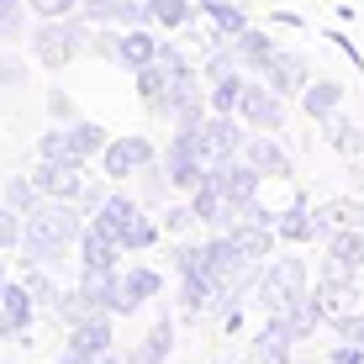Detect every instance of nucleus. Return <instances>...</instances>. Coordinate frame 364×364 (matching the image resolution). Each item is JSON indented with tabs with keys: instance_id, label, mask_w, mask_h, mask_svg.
Wrapping results in <instances>:
<instances>
[{
	"instance_id": "1",
	"label": "nucleus",
	"mask_w": 364,
	"mask_h": 364,
	"mask_svg": "<svg viewBox=\"0 0 364 364\" xmlns=\"http://www.w3.org/2000/svg\"><path fill=\"white\" fill-rule=\"evenodd\" d=\"M90 217L80 211V200H43L27 222H21V269H53L64 264V254L80 248Z\"/></svg>"
},
{
	"instance_id": "2",
	"label": "nucleus",
	"mask_w": 364,
	"mask_h": 364,
	"mask_svg": "<svg viewBox=\"0 0 364 364\" xmlns=\"http://www.w3.org/2000/svg\"><path fill=\"white\" fill-rule=\"evenodd\" d=\"M90 21L80 16V11H74V16H48V21H37V27L27 32V43H32V58L43 69H69L74 58L85 53V48H90Z\"/></svg>"
},
{
	"instance_id": "3",
	"label": "nucleus",
	"mask_w": 364,
	"mask_h": 364,
	"mask_svg": "<svg viewBox=\"0 0 364 364\" xmlns=\"http://www.w3.org/2000/svg\"><path fill=\"white\" fill-rule=\"evenodd\" d=\"M311 296V269L306 259H264V269H259V285H254V301L248 306H259L264 317H280V311H291L296 301Z\"/></svg>"
},
{
	"instance_id": "4",
	"label": "nucleus",
	"mask_w": 364,
	"mask_h": 364,
	"mask_svg": "<svg viewBox=\"0 0 364 364\" xmlns=\"http://www.w3.org/2000/svg\"><path fill=\"white\" fill-rule=\"evenodd\" d=\"M196 64H191V53H185L180 43H159V53H154V64H143L132 74V85H137V100L148 106V117H154L159 106H164V95L174 90L180 80H191Z\"/></svg>"
},
{
	"instance_id": "5",
	"label": "nucleus",
	"mask_w": 364,
	"mask_h": 364,
	"mask_svg": "<svg viewBox=\"0 0 364 364\" xmlns=\"http://www.w3.org/2000/svg\"><path fill=\"white\" fill-rule=\"evenodd\" d=\"M154 159H159V148H154L148 132H122V137H111L106 154H100V174H106L111 185H127L154 164Z\"/></svg>"
},
{
	"instance_id": "6",
	"label": "nucleus",
	"mask_w": 364,
	"mask_h": 364,
	"mask_svg": "<svg viewBox=\"0 0 364 364\" xmlns=\"http://www.w3.org/2000/svg\"><path fill=\"white\" fill-rule=\"evenodd\" d=\"M206 180L217 185V191L228 196L237 211H248V206L259 200V191H264V174L248 164L243 154H237V159H217V164H206Z\"/></svg>"
},
{
	"instance_id": "7",
	"label": "nucleus",
	"mask_w": 364,
	"mask_h": 364,
	"mask_svg": "<svg viewBox=\"0 0 364 364\" xmlns=\"http://www.w3.org/2000/svg\"><path fill=\"white\" fill-rule=\"evenodd\" d=\"M237 117H243L254 132H280L285 127V95L274 90L269 80H248L243 100H237Z\"/></svg>"
},
{
	"instance_id": "8",
	"label": "nucleus",
	"mask_w": 364,
	"mask_h": 364,
	"mask_svg": "<svg viewBox=\"0 0 364 364\" xmlns=\"http://www.w3.org/2000/svg\"><path fill=\"white\" fill-rule=\"evenodd\" d=\"M27 174L37 180V191H43L48 200H80L85 185H90L85 164H64V159H37Z\"/></svg>"
},
{
	"instance_id": "9",
	"label": "nucleus",
	"mask_w": 364,
	"mask_h": 364,
	"mask_svg": "<svg viewBox=\"0 0 364 364\" xmlns=\"http://www.w3.org/2000/svg\"><path fill=\"white\" fill-rule=\"evenodd\" d=\"M169 354H174V317L169 311H154V322L122 348L127 364H169Z\"/></svg>"
},
{
	"instance_id": "10",
	"label": "nucleus",
	"mask_w": 364,
	"mask_h": 364,
	"mask_svg": "<svg viewBox=\"0 0 364 364\" xmlns=\"http://www.w3.org/2000/svg\"><path fill=\"white\" fill-rule=\"evenodd\" d=\"M159 164H164V174H169V185H174V196H191L200 180H206V159L196 154L185 137H169L164 148H159Z\"/></svg>"
},
{
	"instance_id": "11",
	"label": "nucleus",
	"mask_w": 364,
	"mask_h": 364,
	"mask_svg": "<svg viewBox=\"0 0 364 364\" xmlns=\"http://www.w3.org/2000/svg\"><path fill=\"white\" fill-rule=\"evenodd\" d=\"M311 296H317L322 317H328V328L338 317H348V311H359V280H348V274L338 269H317V285H311Z\"/></svg>"
},
{
	"instance_id": "12",
	"label": "nucleus",
	"mask_w": 364,
	"mask_h": 364,
	"mask_svg": "<svg viewBox=\"0 0 364 364\" xmlns=\"http://www.w3.org/2000/svg\"><path fill=\"white\" fill-rule=\"evenodd\" d=\"M32 322H37V301L27 296L21 280H11L6 291H0V343H11V338H32Z\"/></svg>"
},
{
	"instance_id": "13",
	"label": "nucleus",
	"mask_w": 364,
	"mask_h": 364,
	"mask_svg": "<svg viewBox=\"0 0 364 364\" xmlns=\"http://www.w3.org/2000/svg\"><path fill=\"white\" fill-rule=\"evenodd\" d=\"M164 296V274L154 264H122V311L117 317H137L148 301Z\"/></svg>"
},
{
	"instance_id": "14",
	"label": "nucleus",
	"mask_w": 364,
	"mask_h": 364,
	"mask_svg": "<svg viewBox=\"0 0 364 364\" xmlns=\"http://www.w3.org/2000/svg\"><path fill=\"white\" fill-rule=\"evenodd\" d=\"M64 343L80 348V354H90V359L111 354V348H117V317H111V311H90L85 322H74L64 333Z\"/></svg>"
},
{
	"instance_id": "15",
	"label": "nucleus",
	"mask_w": 364,
	"mask_h": 364,
	"mask_svg": "<svg viewBox=\"0 0 364 364\" xmlns=\"http://www.w3.org/2000/svg\"><path fill=\"white\" fill-rule=\"evenodd\" d=\"M322 269H338V274H348V280H359L364 274V228L333 232L328 243H322Z\"/></svg>"
},
{
	"instance_id": "16",
	"label": "nucleus",
	"mask_w": 364,
	"mask_h": 364,
	"mask_svg": "<svg viewBox=\"0 0 364 364\" xmlns=\"http://www.w3.org/2000/svg\"><path fill=\"white\" fill-rule=\"evenodd\" d=\"M311 222H317V243H328V237L343 232V228H364V200L359 196L317 200V206H311Z\"/></svg>"
},
{
	"instance_id": "17",
	"label": "nucleus",
	"mask_w": 364,
	"mask_h": 364,
	"mask_svg": "<svg viewBox=\"0 0 364 364\" xmlns=\"http://www.w3.org/2000/svg\"><path fill=\"white\" fill-rule=\"evenodd\" d=\"M228 53H232V64L243 69V74H264V64L280 48H274V37L269 32H259V27H243L237 37H228Z\"/></svg>"
},
{
	"instance_id": "18",
	"label": "nucleus",
	"mask_w": 364,
	"mask_h": 364,
	"mask_svg": "<svg viewBox=\"0 0 364 364\" xmlns=\"http://www.w3.org/2000/svg\"><path fill=\"white\" fill-rule=\"evenodd\" d=\"M74 254H80V269L85 274H106V269H122V243L111 232H100V228H85V237H80V248H74Z\"/></svg>"
},
{
	"instance_id": "19",
	"label": "nucleus",
	"mask_w": 364,
	"mask_h": 364,
	"mask_svg": "<svg viewBox=\"0 0 364 364\" xmlns=\"http://www.w3.org/2000/svg\"><path fill=\"white\" fill-rule=\"evenodd\" d=\"M243 159L264 174V180H291V174H296L291 169V154L280 148V137H274V132H254V137H248V148H243Z\"/></svg>"
},
{
	"instance_id": "20",
	"label": "nucleus",
	"mask_w": 364,
	"mask_h": 364,
	"mask_svg": "<svg viewBox=\"0 0 364 364\" xmlns=\"http://www.w3.org/2000/svg\"><path fill=\"white\" fill-rule=\"evenodd\" d=\"M74 285H80V296H85L90 311H111V317L122 311V269H106V274H85L80 269Z\"/></svg>"
},
{
	"instance_id": "21",
	"label": "nucleus",
	"mask_w": 364,
	"mask_h": 364,
	"mask_svg": "<svg viewBox=\"0 0 364 364\" xmlns=\"http://www.w3.org/2000/svg\"><path fill=\"white\" fill-rule=\"evenodd\" d=\"M248 354H254V364H291L296 359V338L285 333L280 317H269L264 328L254 333V348H248Z\"/></svg>"
},
{
	"instance_id": "22",
	"label": "nucleus",
	"mask_w": 364,
	"mask_h": 364,
	"mask_svg": "<svg viewBox=\"0 0 364 364\" xmlns=\"http://www.w3.org/2000/svg\"><path fill=\"white\" fill-rule=\"evenodd\" d=\"M259 80H269L280 95H301V90L311 85V74H306V58H296V53H285V48H280V53L264 64V74H259Z\"/></svg>"
},
{
	"instance_id": "23",
	"label": "nucleus",
	"mask_w": 364,
	"mask_h": 364,
	"mask_svg": "<svg viewBox=\"0 0 364 364\" xmlns=\"http://www.w3.org/2000/svg\"><path fill=\"white\" fill-rule=\"evenodd\" d=\"M143 211V200H137L132 191H111L106 200H100V211L90 217V228H100V232H111V237H122V228Z\"/></svg>"
},
{
	"instance_id": "24",
	"label": "nucleus",
	"mask_w": 364,
	"mask_h": 364,
	"mask_svg": "<svg viewBox=\"0 0 364 364\" xmlns=\"http://www.w3.org/2000/svg\"><path fill=\"white\" fill-rule=\"evenodd\" d=\"M64 137H69V159H74V164H90V159H100V154H106V143H111L106 127H100V122H85V117L69 122Z\"/></svg>"
},
{
	"instance_id": "25",
	"label": "nucleus",
	"mask_w": 364,
	"mask_h": 364,
	"mask_svg": "<svg viewBox=\"0 0 364 364\" xmlns=\"http://www.w3.org/2000/svg\"><path fill=\"white\" fill-rule=\"evenodd\" d=\"M154 53H159V37L148 32V27H122V48H117V69H127V74H137L143 64H154Z\"/></svg>"
},
{
	"instance_id": "26",
	"label": "nucleus",
	"mask_w": 364,
	"mask_h": 364,
	"mask_svg": "<svg viewBox=\"0 0 364 364\" xmlns=\"http://www.w3.org/2000/svg\"><path fill=\"white\" fill-rule=\"evenodd\" d=\"M274 232H280V243H317V222H311V211L301 206V196L285 211H274Z\"/></svg>"
},
{
	"instance_id": "27",
	"label": "nucleus",
	"mask_w": 364,
	"mask_h": 364,
	"mask_svg": "<svg viewBox=\"0 0 364 364\" xmlns=\"http://www.w3.org/2000/svg\"><path fill=\"white\" fill-rule=\"evenodd\" d=\"M338 106H343V85L338 80H311L306 90H301V111H306L311 122H328Z\"/></svg>"
},
{
	"instance_id": "28",
	"label": "nucleus",
	"mask_w": 364,
	"mask_h": 364,
	"mask_svg": "<svg viewBox=\"0 0 364 364\" xmlns=\"http://www.w3.org/2000/svg\"><path fill=\"white\" fill-rule=\"evenodd\" d=\"M322 137H328V148H333V154H343V159H359L364 154V127H359V122H348V117H338V111L322 122Z\"/></svg>"
},
{
	"instance_id": "29",
	"label": "nucleus",
	"mask_w": 364,
	"mask_h": 364,
	"mask_svg": "<svg viewBox=\"0 0 364 364\" xmlns=\"http://www.w3.org/2000/svg\"><path fill=\"white\" fill-rule=\"evenodd\" d=\"M132 185H137L132 196L143 200L148 211H164V206H169V196H174V185H169V174H164V164H159V159H154V164H148L143 174H137Z\"/></svg>"
},
{
	"instance_id": "30",
	"label": "nucleus",
	"mask_w": 364,
	"mask_h": 364,
	"mask_svg": "<svg viewBox=\"0 0 364 364\" xmlns=\"http://www.w3.org/2000/svg\"><path fill=\"white\" fill-rule=\"evenodd\" d=\"M159 237H164V228H159V217H148V206H143V211L127 222V228H122L117 243H122V254H148Z\"/></svg>"
},
{
	"instance_id": "31",
	"label": "nucleus",
	"mask_w": 364,
	"mask_h": 364,
	"mask_svg": "<svg viewBox=\"0 0 364 364\" xmlns=\"http://www.w3.org/2000/svg\"><path fill=\"white\" fill-rule=\"evenodd\" d=\"M0 200H6L11 211H21V217H32V211L43 206L48 196L37 191V180H32V174H11V180H6V191H0Z\"/></svg>"
},
{
	"instance_id": "32",
	"label": "nucleus",
	"mask_w": 364,
	"mask_h": 364,
	"mask_svg": "<svg viewBox=\"0 0 364 364\" xmlns=\"http://www.w3.org/2000/svg\"><path fill=\"white\" fill-rule=\"evenodd\" d=\"M243 85H248V74H243V69H228L222 80H211V85H206V100H211V111H232V117H237V100H243Z\"/></svg>"
},
{
	"instance_id": "33",
	"label": "nucleus",
	"mask_w": 364,
	"mask_h": 364,
	"mask_svg": "<svg viewBox=\"0 0 364 364\" xmlns=\"http://www.w3.org/2000/svg\"><path fill=\"white\" fill-rule=\"evenodd\" d=\"M16 280L27 285V296L37 301V311H48V317H53V306H58V296H64V285H58L48 269H21Z\"/></svg>"
},
{
	"instance_id": "34",
	"label": "nucleus",
	"mask_w": 364,
	"mask_h": 364,
	"mask_svg": "<svg viewBox=\"0 0 364 364\" xmlns=\"http://www.w3.org/2000/svg\"><path fill=\"white\" fill-rule=\"evenodd\" d=\"M196 6H200V11H206V16H211V21H217V27H222V32H228V37H237V32H243V27H248V16H243V6H232V0H196Z\"/></svg>"
},
{
	"instance_id": "35",
	"label": "nucleus",
	"mask_w": 364,
	"mask_h": 364,
	"mask_svg": "<svg viewBox=\"0 0 364 364\" xmlns=\"http://www.w3.org/2000/svg\"><path fill=\"white\" fill-rule=\"evenodd\" d=\"M159 228H164V237H191V228H200L191 200H169L164 211H159Z\"/></svg>"
},
{
	"instance_id": "36",
	"label": "nucleus",
	"mask_w": 364,
	"mask_h": 364,
	"mask_svg": "<svg viewBox=\"0 0 364 364\" xmlns=\"http://www.w3.org/2000/svg\"><path fill=\"white\" fill-rule=\"evenodd\" d=\"M90 317V306H85V296H80V285H64V296H58V306H53V322L58 328H74V322H85Z\"/></svg>"
},
{
	"instance_id": "37",
	"label": "nucleus",
	"mask_w": 364,
	"mask_h": 364,
	"mask_svg": "<svg viewBox=\"0 0 364 364\" xmlns=\"http://www.w3.org/2000/svg\"><path fill=\"white\" fill-rule=\"evenodd\" d=\"M148 6H154V27H169V32L191 27V0H148Z\"/></svg>"
},
{
	"instance_id": "38",
	"label": "nucleus",
	"mask_w": 364,
	"mask_h": 364,
	"mask_svg": "<svg viewBox=\"0 0 364 364\" xmlns=\"http://www.w3.org/2000/svg\"><path fill=\"white\" fill-rule=\"evenodd\" d=\"M21 222H27V217L0 200V254H16V248H21Z\"/></svg>"
},
{
	"instance_id": "39",
	"label": "nucleus",
	"mask_w": 364,
	"mask_h": 364,
	"mask_svg": "<svg viewBox=\"0 0 364 364\" xmlns=\"http://www.w3.org/2000/svg\"><path fill=\"white\" fill-rule=\"evenodd\" d=\"M117 48H122V27H95L85 53H90V58H106V64H117Z\"/></svg>"
},
{
	"instance_id": "40",
	"label": "nucleus",
	"mask_w": 364,
	"mask_h": 364,
	"mask_svg": "<svg viewBox=\"0 0 364 364\" xmlns=\"http://www.w3.org/2000/svg\"><path fill=\"white\" fill-rule=\"evenodd\" d=\"M80 16L90 21V27H117L122 21V0H85Z\"/></svg>"
},
{
	"instance_id": "41",
	"label": "nucleus",
	"mask_w": 364,
	"mask_h": 364,
	"mask_svg": "<svg viewBox=\"0 0 364 364\" xmlns=\"http://www.w3.org/2000/svg\"><path fill=\"white\" fill-rule=\"evenodd\" d=\"M85 0H27V11L37 21H48V16H74V11H80Z\"/></svg>"
},
{
	"instance_id": "42",
	"label": "nucleus",
	"mask_w": 364,
	"mask_h": 364,
	"mask_svg": "<svg viewBox=\"0 0 364 364\" xmlns=\"http://www.w3.org/2000/svg\"><path fill=\"white\" fill-rule=\"evenodd\" d=\"M48 117H53L58 127H69V122H80V106H74L64 90H48Z\"/></svg>"
},
{
	"instance_id": "43",
	"label": "nucleus",
	"mask_w": 364,
	"mask_h": 364,
	"mask_svg": "<svg viewBox=\"0 0 364 364\" xmlns=\"http://www.w3.org/2000/svg\"><path fill=\"white\" fill-rule=\"evenodd\" d=\"M21 85H27V64L16 53H6L0 58V90H21Z\"/></svg>"
},
{
	"instance_id": "44",
	"label": "nucleus",
	"mask_w": 364,
	"mask_h": 364,
	"mask_svg": "<svg viewBox=\"0 0 364 364\" xmlns=\"http://www.w3.org/2000/svg\"><path fill=\"white\" fill-rule=\"evenodd\" d=\"M333 333L343 338V343H359V348H364V317H359V311H348V317H338V322H333Z\"/></svg>"
},
{
	"instance_id": "45",
	"label": "nucleus",
	"mask_w": 364,
	"mask_h": 364,
	"mask_svg": "<svg viewBox=\"0 0 364 364\" xmlns=\"http://www.w3.org/2000/svg\"><path fill=\"white\" fill-rule=\"evenodd\" d=\"M106 185H111V180H90V185H85V196H80V211H85V217H95V211H100V200L111 196Z\"/></svg>"
},
{
	"instance_id": "46",
	"label": "nucleus",
	"mask_w": 364,
	"mask_h": 364,
	"mask_svg": "<svg viewBox=\"0 0 364 364\" xmlns=\"http://www.w3.org/2000/svg\"><path fill=\"white\" fill-rule=\"evenodd\" d=\"M328 364H364V348L359 343H333L328 348Z\"/></svg>"
},
{
	"instance_id": "47",
	"label": "nucleus",
	"mask_w": 364,
	"mask_h": 364,
	"mask_svg": "<svg viewBox=\"0 0 364 364\" xmlns=\"http://www.w3.org/2000/svg\"><path fill=\"white\" fill-rule=\"evenodd\" d=\"M53 364H95V359H90V354H80V348H69V343H64V348H58V359H53Z\"/></svg>"
},
{
	"instance_id": "48",
	"label": "nucleus",
	"mask_w": 364,
	"mask_h": 364,
	"mask_svg": "<svg viewBox=\"0 0 364 364\" xmlns=\"http://www.w3.org/2000/svg\"><path fill=\"white\" fill-rule=\"evenodd\" d=\"M95 364H127V359H122V348H111V354H100Z\"/></svg>"
},
{
	"instance_id": "49",
	"label": "nucleus",
	"mask_w": 364,
	"mask_h": 364,
	"mask_svg": "<svg viewBox=\"0 0 364 364\" xmlns=\"http://www.w3.org/2000/svg\"><path fill=\"white\" fill-rule=\"evenodd\" d=\"M291 364H328V359H317V354H296Z\"/></svg>"
},
{
	"instance_id": "50",
	"label": "nucleus",
	"mask_w": 364,
	"mask_h": 364,
	"mask_svg": "<svg viewBox=\"0 0 364 364\" xmlns=\"http://www.w3.org/2000/svg\"><path fill=\"white\" fill-rule=\"evenodd\" d=\"M6 285H11V274H6V259H0V291H6Z\"/></svg>"
}]
</instances>
